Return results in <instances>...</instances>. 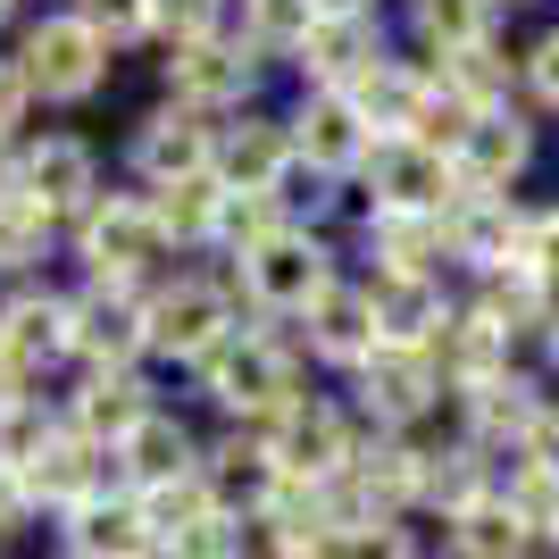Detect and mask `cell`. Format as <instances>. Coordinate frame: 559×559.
Wrapping results in <instances>:
<instances>
[{"instance_id": "1", "label": "cell", "mask_w": 559, "mask_h": 559, "mask_svg": "<svg viewBox=\"0 0 559 559\" xmlns=\"http://www.w3.org/2000/svg\"><path fill=\"white\" fill-rule=\"evenodd\" d=\"M192 384L226 409V426H267V418H284L293 401L309 393L301 384V343H284V334H259V326H234L226 343L192 368Z\"/></svg>"}, {"instance_id": "2", "label": "cell", "mask_w": 559, "mask_h": 559, "mask_svg": "<svg viewBox=\"0 0 559 559\" xmlns=\"http://www.w3.org/2000/svg\"><path fill=\"white\" fill-rule=\"evenodd\" d=\"M234 326H242V301H234V284H217V276H167V284L142 293V350H151V359L201 368Z\"/></svg>"}, {"instance_id": "3", "label": "cell", "mask_w": 559, "mask_h": 559, "mask_svg": "<svg viewBox=\"0 0 559 559\" xmlns=\"http://www.w3.org/2000/svg\"><path fill=\"white\" fill-rule=\"evenodd\" d=\"M75 251L93 267V284H126V293H151V267L167 259V234L151 192H93L84 217H75Z\"/></svg>"}, {"instance_id": "4", "label": "cell", "mask_w": 559, "mask_h": 559, "mask_svg": "<svg viewBox=\"0 0 559 559\" xmlns=\"http://www.w3.org/2000/svg\"><path fill=\"white\" fill-rule=\"evenodd\" d=\"M326 284H334V251L309 226H276L267 242L234 259V301H251L259 318H301Z\"/></svg>"}, {"instance_id": "5", "label": "cell", "mask_w": 559, "mask_h": 559, "mask_svg": "<svg viewBox=\"0 0 559 559\" xmlns=\"http://www.w3.org/2000/svg\"><path fill=\"white\" fill-rule=\"evenodd\" d=\"M443 409V368L435 350H368L350 368V418L368 435H409V426H435Z\"/></svg>"}, {"instance_id": "6", "label": "cell", "mask_w": 559, "mask_h": 559, "mask_svg": "<svg viewBox=\"0 0 559 559\" xmlns=\"http://www.w3.org/2000/svg\"><path fill=\"white\" fill-rule=\"evenodd\" d=\"M17 75H25V93H34V100H93L100 84H109V43H100L75 9H50V17L25 25Z\"/></svg>"}, {"instance_id": "7", "label": "cell", "mask_w": 559, "mask_h": 559, "mask_svg": "<svg viewBox=\"0 0 559 559\" xmlns=\"http://www.w3.org/2000/svg\"><path fill=\"white\" fill-rule=\"evenodd\" d=\"M259 443L276 451V467H284V476H309V485H318V476H343V467L359 460V451H368V426L350 418L343 401L301 393L293 409H284V418H267V426H259Z\"/></svg>"}, {"instance_id": "8", "label": "cell", "mask_w": 559, "mask_h": 559, "mask_svg": "<svg viewBox=\"0 0 559 559\" xmlns=\"http://www.w3.org/2000/svg\"><path fill=\"white\" fill-rule=\"evenodd\" d=\"M17 485H25V501H34V518H59V510H75V501H93V492H126V460H117V443H93V435L59 426Z\"/></svg>"}, {"instance_id": "9", "label": "cell", "mask_w": 559, "mask_h": 559, "mask_svg": "<svg viewBox=\"0 0 559 559\" xmlns=\"http://www.w3.org/2000/svg\"><path fill=\"white\" fill-rule=\"evenodd\" d=\"M359 176H368L376 192V210H409V217H443L451 201H460V176H451L443 151H426V142L393 134V142H376L368 159H359Z\"/></svg>"}, {"instance_id": "10", "label": "cell", "mask_w": 559, "mask_h": 559, "mask_svg": "<svg viewBox=\"0 0 559 559\" xmlns=\"http://www.w3.org/2000/svg\"><path fill=\"white\" fill-rule=\"evenodd\" d=\"M251 84H259V59L234 43V34H192V43L167 50V93L185 100V109H201V117L242 109Z\"/></svg>"}, {"instance_id": "11", "label": "cell", "mask_w": 559, "mask_h": 559, "mask_svg": "<svg viewBox=\"0 0 559 559\" xmlns=\"http://www.w3.org/2000/svg\"><path fill=\"white\" fill-rule=\"evenodd\" d=\"M50 543H59V559H159V535H151L134 492H93V501L59 510Z\"/></svg>"}, {"instance_id": "12", "label": "cell", "mask_w": 559, "mask_h": 559, "mask_svg": "<svg viewBox=\"0 0 559 559\" xmlns=\"http://www.w3.org/2000/svg\"><path fill=\"white\" fill-rule=\"evenodd\" d=\"M201 492H210V510H226V518H259L267 501H276V485H284V467H276V451L259 443L251 426H226L217 443H201Z\"/></svg>"}, {"instance_id": "13", "label": "cell", "mask_w": 559, "mask_h": 559, "mask_svg": "<svg viewBox=\"0 0 559 559\" xmlns=\"http://www.w3.org/2000/svg\"><path fill=\"white\" fill-rule=\"evenodd\" d=\"M68 359H84V368H134L142 359V293H126V284L68 293Z\"/></svg>"}, {"instance_id": "14", "label": "cell", "mask_w": 559, "mask_h": 559, "mask_svg": "<svg viewBox=\"0 0 559 559\" xmlns=\"http://www.w3.org/2000/svg\"><path fill=\"white\" fill-rule=\"evenodd\" d=\"M543 409H551V401H543V384L510 368V376H492V384H476V393H460V435L485 451V460L510 467L518 451H526V435H535Z\"/></svg>"}, {"instance_id": "15", "label": "cell", "mask_w": 559, "mask_h": 559, "mask_svg": "<svg viewBox=\"0 0 559 559\" xmlns=\"http://www.w3.org/2000/svg\"><path fill=\"white\" fill-rule=\"evenodd\" d=\"M17 192L50 217H84V201L100 192V159L84 134H43L17 151Z\"/></svg>"}, {"instance_id": "16", "label": "cell", "mask_w": 559, "mask_h": 559, "mask_svg": "<svg viewBox=\"0 0 559 559\" xmlns=\"http://www.w3.org/2000/svg\"><path fill=\"white\" fill-rule=\"evenodd\" d=\"M210 151H217V126L201 109H185V100H167V109H151L134 126V176L151 192L185 185V176H210Z\"/></svg>"}, {"instance_id": "17", "label": "cell", "mask_w": 559, "mask_h": 559, "mask_svg": "<svg viewBox=\"0 0 559 559\" xmlns=\"http://www.w3.org/2000/svg\"><path fill=\"white\" fill-rule=\"evenodd\" d=\"M526 159H535V126L518 109H476L460 151H451V176H460V192H510Z\"/></svg>"}, {"instance_id": "18", "label": "cell", "mask_w": 559, "mask_h": 559, "mask_svg": "<svg viewBox=\"0 0 559 559\" xmlns=\"http://www.w3.org/2000/svg\"><path fill=\"white\" fill-rule=\"evenodd\" d=\"M0 359L43 393V368L68 359V293H50V284H25L0 301Z\"/></svg>"}, {"instance_id": "19", "label": "cell", "mask_w": 559, "mask_h": 559, "mask_svg": "<svg viewBox=\"0 0 559 559\" xmlns=\"http://www.w3.org/2000/svg\"><path fill=\"white\" fill-rule=\"evenodd\" d=\"M518 242H526V210L510 192H460L443 210V259H467L476 276L485 267H510Z\"/></svg>"}, {"instance_id": "20", "label": "cell", "mask_w": 559, "mask_h": 559, "mask_svg": "<svg viewBox=\"0 0 559 559\" xmlns=\"http://www.w3.org/2000/svg\"><path fill=\"white\" fill-rule=\"evenodd\" d=\"M284 134H293V159L326 167V176H350L376 151V134H368V117L350 109V93H301V109L284 117Z\"/></svg>"}, {"instance_id": "21", "label": "cell", "mask_w": 559, "mask_h": 559, "mask_svg": "<svg viewBox=\"0 0 559 559\" xmlns=\"http://www.w3.org/2000/svg\"><path fill=\"white\" fill-rule=\"evenodd\" d=\"M293 59H301L309 93H350L376 59H393V43H384V25H376V17H318Z\"/></svg>"}, {"instance_id": "22", "label": "cell", "mask_w": 559, "mask_h": 559, "mask_svg": "<svg viewBox=\"0 0 559 559\" xmlns=\"http://www.w3.org/2000/svg\"><path fill=\"white\" fill-rule=\"evenodd\" d=\"M151 409H159V401H151L142 368H84V384L59 401V418H68L75 435H93V443H126Z\"/></svg>"}, {"instance_id": "23", "label": "cell", "mask_w": 559, "mask_h": 559, "mask_svg": "<svg viewBox=\"0 0 559 559\" xmlns=\"http://www.w3.org/2000/svg\"><path fill=\"white\" fill-rule=\"evenodd\" d=\"M293 159V134H284V117L267 109H234V126H217V151H210V176L226 192H267Z\"/></svg>"}, {"instance_id": "24", "label": "cell", "mask_w": 559, "mask_h": 559, "mask_svg": "<svg viewBox=\"0 0 559 559\" xmlns=\"http://www.w3.org/2000/svg\"><path fill=\"white\" fill-rule=\"evenodd\" d=\"M301 350L326 359V368H359L376 350V309H368V284H343L334 276L318 301L301 309Z\"/></svg>"}, {"instance_id": "25", "label": "cell", "mask_w": 559, "mask_h": 559, "mask_svg": "<svg viewBox=\"0 0 559 559\" xmlns=\"http://www.w3.org/2000/svg\"><path fill=\"white\" fill-rule=\"evenodd\" d=\"M368 309H376V350H435V334L451 318L435 276H376Z\"/></svg>"}, {"instance_id": "26", "label": "cell", "mask_w": 559, "mask_h": 559, "mask_svg": "<svg viewBox=\"0 0 559 559\" xmlns=\"http://www.w3.org/2000/svg\"><path fill=\"white\" fill-rule=\"evenodd\" d=\"M117 460H126V492H159V485H185L192 467H201V435L159 401V409L117 443Z\"/></svg>"}, {"instance_id": "27", "label": "cell", "mask_w": 559, "mask_h": 559, "mask_svg": "<svg viewBox=\"0 0 559 559\" xmlns=\"http://www.w3.org/2000/svg\"><path fill=\"white\" fill-rule=\"evenodd\" d=\"M435 368H443V393H476L492 376H510V334L476 309H451L443 334H435Z\"/></svg>"}, {"instance_id": "28", "label": "cell", "mask_w": 559, "mask_h": 559, "mask_svg": "<svg viewBox=\"0 0 559 559\" xmlns=\"http://www.w3.org/2000/svg\"><path fill=\"white\" fill-rule=\"evenodd\" d=\"M426 93H435V75H426V68H409V59H376V68L350 84V109L368 117L376 142H393V134H409V126H418Z\"/></svg>"}, {"instance_id": "29", "label": "cell", "mask_w": 559, "mask_h": 559, "mask_svg": "<svg viewBox=\"0 0 559 559\" xmlns=\"http://www.w3.org/2000/svg\"><path fill=\"white\" fill-rule=\"evenodd\" d=\"M443 559H543V551H535V535L518 526L510 501L485 492V501H467V510L443 518Z\"/></svg>"}, {"instance_id": "30", "label": "cell", "mask_w": 559, "mask_h": 559, "mask_svg": "<svg viewBox=\"0 0 559 559\" xmlns=\"http://www.w3.org/2000/svg\"><path fill=\"white\" fill-rule=\"evenodd\" d=\"M551 309H559V293L526 267V259H510V267H485V293H476V318H492V326L510 334H543L551 326Z\"/></svg>"}, {"instance_id": "31", "label": "cell", "mask_w": 559, "mask_h": 559, "mask_svg": "<svg viewBox=\"0 0 559 559\" xmlns=\"http://www.w3.org/2000/svg\"><path fill=\"white\" fill-rule=\"evenodd\" d=\"M368 251H376V276H435V259H443V217L368 210Z\"/></svg>"}, {"instance_id": "32", "label": "cell", "mask_w": 559, "mask_h": 559, "mask_svg": "<svg viewBox=\"0 0 559 559\" xmlns=\"http://www.w3.org/2000/svg\"><path fill=\"white\" fill-rule=\"evenodd\" d=\"M426 75H435V93H451L460 109H510V59H501V43L443 50Z\"/></svg>"}, {"instance_id": "33", "label": "cell", "mask_w": 559, "mask_h": 559, "mask_svg": "<svg viewBox=\"0 0 559 559\" xmlns=\"http://www.w3.org/2000/svg\"><path fill=\"white\" fill-rule=\"evenodd\" d=\"M217 201H226L217 176H185V185H159V192H151L167 251H210V242H217Z\"/></svg>"}, {"instance_id": "34", "label": "cell", "mask_w": 559, "mask_h": 559, "mask_svg": "<svg viewBox=\"0 0 559 559\" xmlns=\"http://www.w3.org/2000/svg\"><path fill=\"white\" fill-rule=\"evenodd\" d=\"M492 492L510 501V510H518V526L535 535V551L551 559V543H559V476H543L535 460H510V467H501V485H492Z\"/></svg>"}, {"instance_id": "35", "label": "cell", "mask_w": 559, "mask_h": 559, "mask_svg": "<svg viewBox=\"0 0 559 559\" xmlns=\"http://www.w3.org/2000/svg\"><path fill=\"white\" fill-rule=\"evenodd\" d=\"M318 25V0H242V50H267V59H293Z\"/></svg>"}, {"instance_id": "36", "label": "cell", "mask_w": 559, "mask_h": 559, "mask_svg": "<svg viewBox=\"0 0 559 559\" xmlns=\"http://www.w3.org/2000/svg\"><path fill=\"white\" fill-rule=\"evenodd\" d=\"M409 17H418V43L443 59V50L492 43V17H501V0H418Z\"/></svg>"}, {"instance_id": "37", "label": "cell", "mask_w": 559, "mask_h": 559, "mask_svg": "<svg viewBox=\"0 0 559 559\" xmlns=\"http://www.w3.org/2000/svg\"><path fill=\"white\" fill-rule=\"evenodd\" d=\"M59 401H43V393H25V401H9V409H0V467H9V476H25V467L43 460V443L50 435H59Z\"/></svg>"}, {"instance_id": "38", "label": "cell", "mask_w": 559, "mask_h": 559, "mask_svg": "<svg viewBox=\"0 0 559 559\" xmlns=\"http://www.w3.org/2000/svg\"><path fill=\"white\" fill-rule=\"evenodd\" d=\"M50 226H59V217L34 210L25 192H0V276H25V267L50 251Z\"/></svg>"}, {"instance_id": "39", "label": "cell", "mask_w": 559, "mask_h": 559, "mask_svg": "<svg viewBox=\"0 0 559 559\" xmlns=\"http://www.w3.org/2000/svg\"><path fill=\"white\" fill-rule=\"evenodd\" d=\"M159 559H251V518H226V510L192 518L185 535L159 543Z\"/></svg>"}, {"instance_id": "40", "label": "cell", "mask_w": 559, "mask_h": 559, "mask_svg": "<svg viewBox=\"0 0 559 559\" xmlns=\"http://www.w3.org/2000/svg\"><path fill=\"white\" fill-rule=\"evenodd\" d=\"M267 201H276L284 226H309V217L334 210V176H326V167H309V159H284V176L267 185Z\"/></svg>"}, {"instance_id": "41", "label": "cell", "mask_w": 559, "mask_h": 559, "mask_svg": "<svg viewBox=\"0 0 559 559\" xmlns=\"http://www.w3.org/2000/svg\"><path fill=\"white\" fill-rule=\"evenodd\" d=\"M75 17L93 25L109 50H134L159 34V0H75Z\"/></svg>"}, {"instance_id": "42", "label": "cell", "mask_w": 559, "mask_h": 559, "mask_svg": "<svg viewBox=\"0 0 559 559\" xmlns=\"http://www.w3.org/2000/svg\"><path fill=\"white\" fill-rule=\"evenodd\" d=\"M284 217H276V201H267V192H226V201H217V242L210 251H251V242H267V234H276Z\"/></svg>"}, {"instance_id": "43", "label": "cell", "mask_w": 559, "mask_h": 559, "mask_svg": "<svg viewBox=\"0 0 559 559\" xmlns=\"http://www.w3.org/2000/svg\"><path fill=\"white\" fill-rule=\"evenodd\" d=\"M326 559H426V551H418V535H409V518H376L359 535H334Z\"/></svg>"}, {"instance_id": "44", "label": "cell", "mask_w": 559, "mask_h": 559, "mask_svg": "<svg viewBox=\"0 0 559 559\" xmlns=\"http://www.w3.org/2000/svg\"><path fill=\"white\" fill-rule=\"evenodd\" d=\"M159 25H176V43L217 34V25H226V0H159Z\"/></svg>"}, {"instance_id": "45", "label": "cell", "mask_w": 559, "mask_h": 559, "mask_svg": "<svg viewBox=\"0 0 559 559\" xmlns=\"http://www.w3.org/2000/svg\"><path fill=\"white\" fill-rule=\"evenodd\" d=\"M34 526H43V518H34V501H25V485H17V476H9V467H0V551H9V543H25V535H34Z\"/></svg>"}, {"instance_id": "46", "label": "cell", "mask_w": 559, "mask_h": 559, "mask_svg": "<svg viewBox=\"0 0 559 559\" xmlns=\"http://www.w3.org/2000/svg\"><path fill=\"white\" fill-rule=\"evenodd\" d=\"M526 84H535V100H543V109H559V25L543 34L535 50H526Z\"/></svg>"}, {"instance_id": "47", "label": "cell", "mask_w": 559, "mask_h": 559, "mask_svg": "<svg viewBox=\"0 0 559 559\" xmlns=\"http://www.w3.org/2000/svg\"><path fill=\"white\" fill-rule=\"evenodd\" d=\"M518 460H535L543 476H559V401L535 418V435H526V451H518Z\"/></svg>"}, {"instance_id": "48", "label": "cell", "mask_w": 559, "mask_h": 559, "mask_svg": "<svg viewBox=\"0 0 559 559\" xmlns=\"http://www.w3.org/2000/svg\"><path fill=\"white\" fill-rule=\"evenodd\" d=\"M25 100H34V93H25V75H17V59H0V142L17 134V117H25Z\"/></svg>"}, {"instance_id": "49", "label": "cell", "mask_w": 559, "mask_h": 559, "mask_svg": "<svg viewBox=\"0 0 559 559\" xmlns=\"http://www.w3.org/2000/svg\"><path fill=\"white\" fill-rule=\"evenodd\" d=\"M251 559H326V543H276L267 526H251Z\"/></svg>"}, {"instance_id": "50", "label": "cell", "mask_w": 559, "mask_h": 559, "mask_svg": "<svg viewBox=\"0 0 559 559\" xmlns=\"http://www.w3.org/2000/svg\"><path fill=\"white\" fill-rule=\"evenodd\" d=\"M318 17H376V0H318Z\"/></svg>"}, {"instance_id": "51", "label": "cell", "mask_w": 559, "mask_h": 559, "mask_svg": "<svg viewBox=\"0 0 559 559\" xmlns=\"http://www.w3.org/2000/svg\"><path fill=\"white\" fill-rule=\"evenodd\" d=\"M25 393H34V384H25V376L9 368V359H0V409H9V401H25Z\"/></svg>"}, {"instance_id": "52", "label": "cell", "mask_w": 559, "mask_h": 559, "mask_svg": "<svg viewBox=\"0 0 559 559\" xmlns=\"http://www.w3.org/2000/svg\"><path fill=\"white\" fill-rule=\"evenodd\" d=\"M543 343H551V359H559V309H551V326H543Z\"/></svg>"}, {"instance_id": "53", "label": "cell", "mask_w": 559, "mask_h": 559, "mask_svg": "<svg viewBox=\"0 0 559 559\" xmlns=\"http://www.w3.org/2000/svg\"><path fill=\"white\" fill-rule=\"evenodd\" d=\"M0 17H17V0H0Z\"/></svg>"}, {"instance_id": "54", "label": "cell", "mask_w": 559, "mask_h": 559, "mask_svg": "<svg viewBox=\"0 0 559 559\" xmlns=\"http://www.w3.org/2000/svg\"><path fill=\"white\" fill-rule=\"evenodd\" d=\"M0 559H9V551H0Z\"/></svg>"}]
</instances>
